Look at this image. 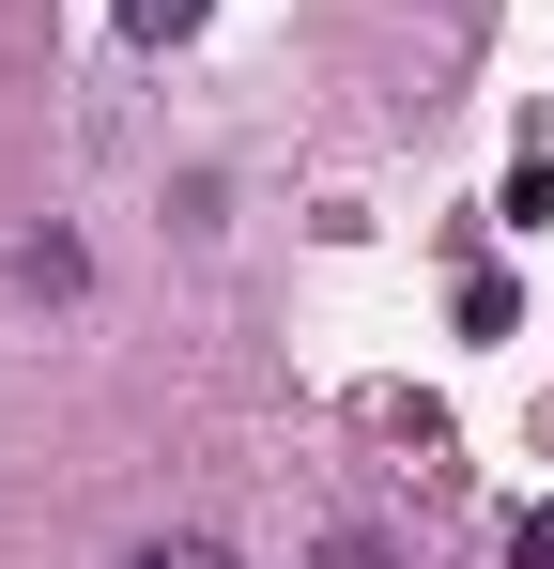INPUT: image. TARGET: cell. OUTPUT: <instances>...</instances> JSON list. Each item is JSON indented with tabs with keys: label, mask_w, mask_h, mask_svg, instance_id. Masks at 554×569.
<instances>
[{
	"label": "cell",
	"mask_w": 554,
	"mask_h": 569,
	"mask_svg": "<svg viewBox=\"0 0 554 569\" xmlns=\"http://www.w3.org/2000/svg\"><path fill=\"white\" fill-rule=\"evenodd\" d=\"M16 292H92V247L62 231V216H31V231H16Z\"/></svg>",
	"instance_id": "obj_1"
},
{
	"label": "cell",
	"mask_w": 554,
	"mask_h": 569,
	"mask_svg": "<svg viewBox=\"0 0 554 569\" xmlns=\"http://www.w3.org/2000/svg\"><path fill=\"white\" fill-rule=\"evenodd\" d=\"M108 16H123V47H185V31H200L216 0H108Z\"/></svg>",
	"instance_id": "obj_2"
},
{
	"label": "cell",
	"mask_w": 554,
	"mask_h": 569,
	"mask_svg": "<svg viewBox=\"0 0 554 569\" xmlns=\"http://www.w3.org/2000/svg\"><path fill=\"white\" fill-rule=\"evenodd\" d=\"M123 569H231V539H139Z\"/></svg>",
	"instance_id": "obj_3"
},
{
	"label": "cell",
	"mask_w": 554,
	"mask_h": 569,
	"mask_svg": "<svg viewBox=\"0 0 554 569\" xmlns=\"http://www.w3.org/2000/svg\"><path fill=\"white\" fill-rule=\"evenodd\" d=\"M508 569H554V508H524V523H508Z\"/></svg>",
	"instance_id": "obj_4"
},
{
	"label": "cell",
	"mask_w": 554,
	"mask_h": 569,
	"mask_svg": "<svg viewBox=\"0 0 554 569\" xmlns=\"http://www.w3.org/2000/svg\"><path fill=\"white\" fill-rule=\"evenodd\" d=\"M324 569H385V555H369V539H339V555H324Z\"/></svg>",
	"instance_id": "obj_5"
}]
</instances>
